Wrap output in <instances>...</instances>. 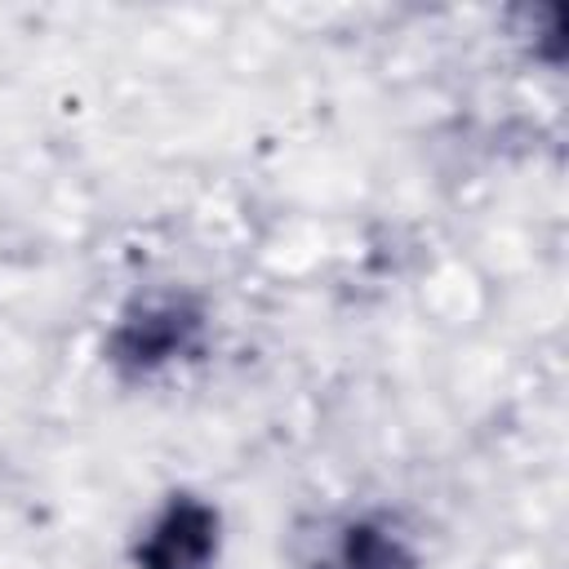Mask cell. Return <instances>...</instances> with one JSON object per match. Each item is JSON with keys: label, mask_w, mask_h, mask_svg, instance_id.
Returning a JSON list of instances; mask_svg holds the SVG:
<instances>
[{"label": "cell", "mask_w": 569, "mask_h": 569, "mask_svg": "<svg viewBox=\"0 0 569 569\" xmlns=\"http://www.w3.org/2000/svg\"><path fill=\"white\" fill-rule=\"evenodd\" d=\"M209 556V516L196 507L169 511V520L151 538V569H200Z\"/></svg>", "instance_id": "1"}]
</instances>
